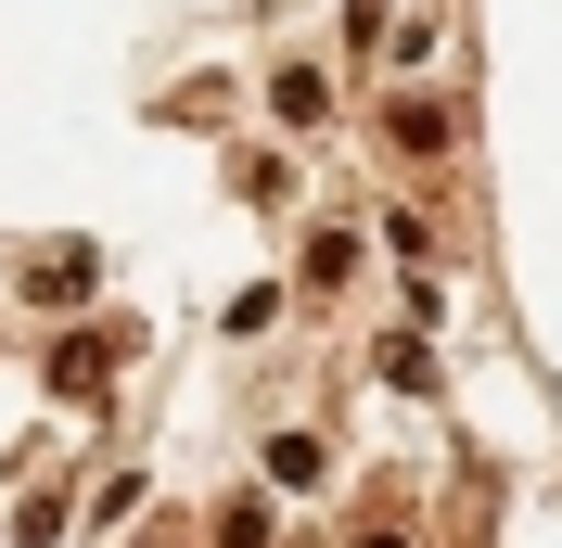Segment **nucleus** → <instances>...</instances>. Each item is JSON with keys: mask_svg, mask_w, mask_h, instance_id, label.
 Returning a JSON list of instances; mask_svg holds the SVG:
<instances>
[{"mask_svg": "<svg viewBox=\"0 0 562 548\" xmlns=\"http://www.w3.org/2000/svg\"><path fill=\"white\" fill-rule=\"evenodd\" d=\"M269 484H319V446L307 434H269Z\"/></svg>", "mask_w": 562, "mask_h": 548, "instance_id": "0eeeda50", "label": "nucleus"}, {"mask_svg": "<svg viewBox=\"0 0 562 548\" xmlns=\"http://www.w3.org/2000/svg\"><path fill=\"white\" fill-rule=\"evenodd\" d=\"M269 103H281V128H319V103H333V90H319L307 65H281V77H269Z\"/></svg>", "mask_w": 562, "mask_h": 548, "instance_id": "20e7f679", "label": "nucleus"}, {"mask_svg": "<svg viewBox=\"0 0 562 548\" xmlns=\"http://www.w3.org/2000/svg\"><path fill=\"white\" fill-rule=\"evenodd\" d=\"M26 294H38V307H77V294H90V242H52Z\"/></svg>", "mask_w": 562, "mask_h": 548, "instance_id": "f257e3e1", "label": "nucleus"}, {"mask_svg": "<svg viewBox=\"0 0 562 548\" xmlns=\"http://www.w3.org/2000/svg\"><path fill=\"white\" fill-rule=\"evenodd\" d=\"M384 383H396V396H422V383H435V357H422V332H396V344H384Z\"/></svg>", "mask_w": 562, "mask_h": 548, "instance_id": "423d86ee", "label": "nucleus"}, {"mask_svg": "<svg viewBox=\"0 0 562 548\" xmlns=\"http://www.w3.org/2000/svg\"><path fill=\"white\" fill-rule=\"evenodd\" d=\"M52 396H77V409L103 396V332H77V344H52Z\"/></svg>", "mask_w": 562, "mask_h": 548, "instance_id": "f03ea898", "label": "nucleus"}, {"mask_svg": "<svg viewBox=\"0 0 562 548\" xmlns=\"http://www.w3.org/2000/svg\"><path fill=\"white\" fill-rule=\"evenodd\" d=\"M346 269H358V230H307V281H319V294H333Z\"/></svg>", "mask_w": 562, "mask_h": 548, "instance_id": "39448f33", "label": "nucleus"}, {"mask_svg": "<svg viewBox=\"0 0 562 548\" xmlns=\"http://www.w3.org/2000/svg\"><path fill=\"white\" fill-rule=\"evenodd\" d=\"M384 128H396V153H448V103H422V90L384 115Z\"/></svg>", "mask_w": 562, "mask_h": 548, "instance_id": "7ed1b4c3", "label": "nucleus"}]
</instances>
